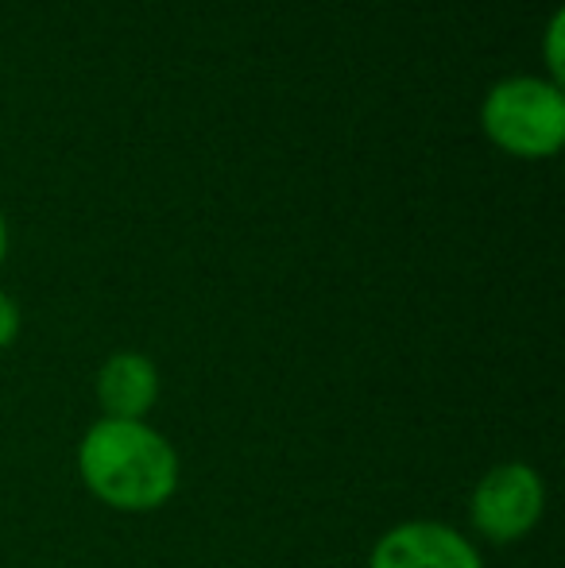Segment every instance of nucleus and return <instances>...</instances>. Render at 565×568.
Instances as JSON below:
<instances>
[{
    "instance_id": "obj_1",
    "label": "nucleus",
    "mask_w": 565,
    "mask_h": 568,
    "mask_svg": "<svg viewBox=\"0 0 565 568\" xmlns=\"http://www.w3.org/2000/svg\"><path fill=\"white\" fill-rule=\"evenodd\" d=\"M78 471L93 499L124 515L159 510L179 491V453L148 422H93L78 445Z\"/></svg>"
},
{
    "instance_id": "obj_2",
    "label": "nucleus",
    "mask_w": 565,
    "mask_h": 568,
    "mask_svg": "<svg viewBox=\"0 0 565 568\" xmlns=\"http://www.w3.org/2000/svg\"><path fill=\"white\" fill-rule=\"evenodd\" d=\"M484 135L519 159H551L565 140V93L543 74H512L492 82L481 105Z\"/></svg>"
},
{
    "instance_id": "obj_3",
    "label": "nucleus",
    "mask_w": 565,
    "mask_h": 568,
    "mask_svg": "<svg viewBox=\"0 0 565 568\" xmlns=\"http://www.w3.org/2000/svg\"><path fill=\"white\" fill-rule=\"evenodd\" d=\"M546 507V487L538 471L523 460L496 464L481 476L468 499V518L488 541H519L538 526Z\"/></svg>"
},
{
    "instance_id": "obj_4",
    "label": "nucleus",
    "mask_w": 565,
    "mask_h": 568,
    "mask_svg": "<svg viewBox=\"0 0 565 568\" xmlns=\"http://www.w3.org/2000/svg\"><path fill=\"white\" fill-rule=\"evenodd\" d=\"M369 568H484L465 534L442 523H400L372 546Z\"/></svg>"
},
{
    "instance_id": "obj_5",
    "label": "nucleus",
    "mask_w": 565,
    "mask_h": 568,
    "mask_svg": "<svg viewBox=\"0 0 565 568\" xmlns=\"http://www.w3.org/2000/svg\"><path fill=\"white\" fill-rule=\"evenodd\" d=\"M98 403L105 418L143 422L159 403V372L143 352H113L98 372Z\"/></svg>"
},
{
    "instance_id": "obj_6",
    "label": "nucleus",
    "mask_w": 565,
    "mask_h": 568,
    "mask_svg": "<svg viewBox=\"0 0 565 568\" xmlns=\"http://www.w3.org/2000/svg\"><path fill=\"white\" fill-rule=\"evenodd\" d=\"M562 23H565V12L558 8V12L551 16V23H546V67H551V82L562 85Z\"/></svg>"
},
{
    "instance_id": "obj_7",
    "label": "nucleus",
    "mask_w": 565,
    "mask_h": 568,
    "mask_svg": "<svg viewBox=\"0 0 565 568\" xmlns=\"http://www.w3.org/2000/svg\"><path fill=\"white\" fill-rule=\"evenodd\" d=\"M16 337H20V306L0 291V352H4Z\"/></svg>"
},
{
    "instance_id": "obj_8",
    "label": "nucleus",
    "mask_w": 565,
    "mask_h": 568,
    "mask_svg": "<svg viewBox=\"0 0 565 568\" xmlns=\"http://www.w3.org/2000/svg\"><path fill=\"white\" fill-rule=\"evenodd\" d=\"M4 260H8V217L0 210V267H4Z\"/></svg>"
}]
</instances>
